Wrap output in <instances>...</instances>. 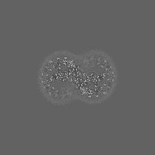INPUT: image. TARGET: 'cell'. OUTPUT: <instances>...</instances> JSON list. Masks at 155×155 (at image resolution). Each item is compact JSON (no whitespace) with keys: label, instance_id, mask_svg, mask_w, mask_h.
Wrapping results in <instances>:
<instances>
[{"label":"cell","instance_id":"obj_1","mask_svg":"<svg viewBox=\"0 0 155 155\" xmlns=\"http://www.w3.org/2000/svg\"><path fill=\"white\" fill-rule=\"evenodd\" d=\"M78 54L69 51H56L45 58L39 68L38 83L50 103L63 107L78 101Z\"/></svg>","mask_w":155,"mask_h":155},{"label":"cell","instance_id":"obj_2","mask_svg":"<svg viewBox=\"0 0 155 155\" xmlns=\"http://www.w3.org/2000/svg\"><path fill=\"white\" fill-rule=\"evenodd\" d=\"M78 101L99 104L107 101L116 89L118 72L113 58L99 49L78 54Z\"/></svg>","mask_w":155,"mask_h":155}]
</instances>
